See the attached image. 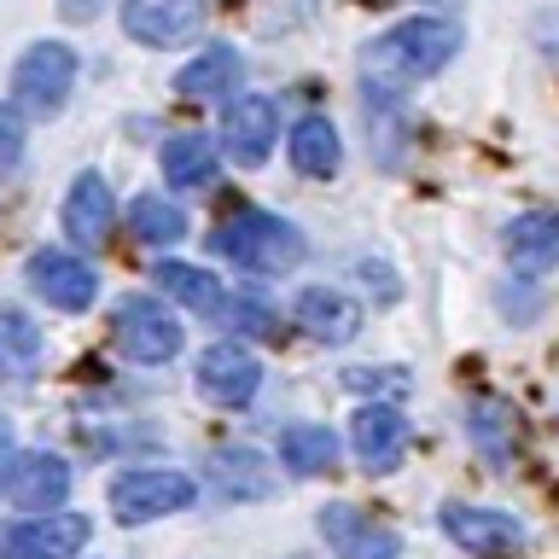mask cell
I'll use <instances>...</instances> for the list:
<instances>
[{"mask_svg": "<svg viewBox=\"0 0 559 559\" xmlns=\"http://www.w3.org/2000/svg\"><path fill=\"white\" fill-rule=\"evenodd\" d=\"M0 489H7V501L17 513H52V507H64V496H70V466L47 449H24V454L12 449Z\"/></svg>", "mask_w": 559, "mask_h": 559, "instance_id": "obj_9", "label": "cell"}, {"mask_svg": "<svg viewBox=\"0 0 559 559\" xmlns=\"http://www.w3.org/2000/svg\"><path fill=\"white\" fill-rule=\"evenodd\" d=\"M7 461H12V419L0 414V478H7Z\"/></svg>", "mask_w": 559, "mask_h": 559, "instance_id": "obj_32", "label": "cell"}, {"mask_svg": "<svg viewBox=\"0 0 559 559\" xmlns=\"http://www.w3.org/2000/svg\"><path fill=\"white\" fill-rule=\"evenodd\" d=\"M0 356H12L24 367L41 356V326H35L24 309H12V304H0Z\"/></svg>", "mask_w": 559, "mask_h": 559, "instance_id": "obj_25", "label": "cell"}, {"mask_svg": "<svg viewBox=\"0 0 559 559\" xmlns=\"http://www.w3.org/2000/svg\"><path fill=\"white\" fill-rule=\"evenodd\" d=\"M349 391H408V379H402V367H356V373H344Z\"/></svg>", "mask_w": 559, "mask_h": 559, "instance_id": "obj_29", "label": "cell"}, {"mask_svg": "<svg viewBox=\"0 0 559 559\" xmlns=\"http://www.w3.org/2000/svg\"><path fill=\"white\" fill-rule=\"evenodd\" d=\"M152 280H157V292L175 297V304L192 309V314H222V304H227L222 280L210 269H199V262H157Z\"/></svg>", "mask_w": 559, "mask_h": 559, "instance_id": "obj_22", "label": "cell"}, {"mask_svg": "<svg viewBox=\"0 0 559 559\" xmlns=\"http://www.w3.org/2000/svg\"><path fill=\"white\" fill-rule=\"evenodd\" d=\"M461 24L454 17H402V24H391L384 35H373V41L361 47V87L373 99H402L414 82L437 76L454 52H461Z\"/></svg>", "mask_w": 559, "mask_h": 559, "instance_id": "obj_1", "label": "cell"}, {"mask_svg": "<svg viewBox=\"0 0 559 559\" xmlns=\"http://www.w3.org/2000/svg\"><path fill=\"white\" fill-rule=\"evenodd\" d=\"M286 152H292L297 175H309V181H326V175H338V164H344L338 129H332L326 117H297V122H292Z\"/></svg>", "mask_w": 559, "mask_h": 559, "instance_id": "obj_21", "label": "cell"}, {"mask_svg": "<svg viewBox=\"0 0 559 559\" xmlns=\"http://www.w3.org/2000/svg\"><path fill=\"white\" fill-rule=\"evenodd\" d=\"M29 292L35 297H47V309H64V314H82V309H94V297H99V274H94V262H82L76 251H59V245H47V251H35L29 257Z\"/></svg>", "mask_w": 559, "mask_h": 559, "instance_id": "obj_7", "label": "cell"}, {"mask_svg": "<svg viewBox=\"0 0 559 559\" xmlns=\"http://www.w3.org/2000/svg\"><path fill=\"white\" fill-rule=\"evenodd\" d=\"M280 466L292 478H321V472L338 466V437L326 426H286L280 431Z\"/></svg>", "mask_w": 559, "mask_h": 559, "instance_id": "obj_23", "label": "cell"}, {"mask_svg": "<svg viewBox=\"0 0 559 559\" xmlns=\"http://www.w3.org/2000/svg\"><path fill=\"white\" fill-rule=\"evenodd\" d=\"M210 484L222 501H269L280 489V472L269 466V454H257L251 443L216 449L210 454Z\"/></svg>", "mask_w": 559, "mask_h": 559, "instance_id": "obj_18", "label": "cell"}, {"mask_svg": "<svg viewBox=\"0 0 559 559\" xmlns=\"http://www.w3.org/2000/svg\"><path fill=\"white\" fill-rule=\"evenodd\" d=\"M437 7H461V0H437Z\"/></svg>", "mask_w": 559, "mask_h": 559, "instance_id": "obj_33", "label": "cell"}, {"mask_svg": "<svg viewBox=\"0 0 559 559\" xmlns=\"http://www.w3.org/2000/svg\"><path fill=\"white\" fill-rule=\"evenodd\" d=\"M507 262L524 274V280H542L548 269H559V210H519L507 222Z\"/></svg>", "mask_w": 559, "mask_h": 559, "instance_id": "obj_17", "label": "cell"}, {"mask_svg": "<svg viewBox=\"0 0 559 559\" xmlns=\"http://www.w3.org/2000/svg\"><path fill=\"white\" fill-rule=\"evenodd\" d=\"M111 332H117V349L140 367H157V361H175V349H181V321H175V309H164L157 297L146 292H129L111 314Z\"/></svg>", "mask_w": 559, "mask_h": 559, "instance_id": "obj_5", "label": "cell"}, {"mask_svg": "<svg viewBox=\"0 0 559 559\" xmlns=\"http://www.w3.org/2000/svg\"><path fill=\"white\" fill-rule=\"evenodd\" d=\"M17 157H24V111L7 99L0 105V181L17 169Z\"/></svg>", "mask_w": 559, "mask_h": 559, "instance_id": "obj_28", "label": "cell"}, {"mask_svg": "<svg viewBox=\"0 0 559 559\" xmlns=\"http://www.w3.org/2000/svg\"><path fill=\"white\" fill-rule=\"evenodd\" d=\"M314 524H321L326 548L338 559H402V536L391 524H379L373 513L349 507V501H326L321 513H314Z\"/></svg>", "mask_w": 559, "mask_h": 559, "instance_id": "obj_8", "label": "cell"}, {"mask_svg": "<svg viewBox=\"0 0 559 559\" xmlns=\"http://www.w3.org/2000/svg\"><path fill=\"white\" fill-rule=\"evenodd\" d=\"M94 542V519L52 507V513H29L0 531V559H76Z\"/></svg>", "mask_w": 559, "mask_h": 559, "instance_id": "obj_6", "label": "cell"}, {"mask_svg": "<svg viewBox=\"0 0 559 559\" xmlns=\"http://www.w3.org/2000/svg\"><path fill=\"white\" fill-rule=\"evenodd\" d=\"M99 7H105V0H59V12L70 17V24H94Z\"/></svg>", "mask_w": 559, "mask_h": 559, "instance_id": "obj_30", "label": "cell"}, {"mask_svg": "<svg viewBox=\"0 0 559 559\" xmlns=\"http://www.w3.org/2000/svg\"><path fill=\"white\" fill-rule=\"evenodd\" d=\"M70 87H76V47L35 41V47L17 52V64H12V105L24 117H35V122L59 117L64 99H70Z\"/></svg>", "mask_w": 559, "mask_h": 559, "instance_id": "obj_3", "label": "cell"}, {"mask_svg": "<svg viewBox=\"0 0 559 559\" xmlns=\"http://www.w3.org/2000/svg\"><path fill=\"white\" fill-rule=\"evenodd\" d=\"M443 531L454 548L466 554H513L524 542V519L501 513V507H466V501H449L443 507Z\"/></svg>", "mask_w": 559, "mask_h": 559, "instance_id": "obj_15", "label": "cell"}, {"mask_svg": "<svg viewBox=\"0 0 559 559\" xmlns=\"http://www.w3.org/2000/svg\"><path fill=\"white\" fill-rule=\"evenodd\" d=\"M117 17L140 47H181L204 24V0H117Z\"/></svg>", "mask_w": 559, "mask_h": 559, "instance_id": "obj_11", "label": "cell"}, {"mask_svg": "<svg viewBox=\"0 0 559 559\" xmlns=\"http://www.w3.org/2000/svg\"><path fill=\"white\" fill-rule=\"evenodd\" d=\"M292 321L304 326L314 344H332V349H338V344H349V338L361 332L367 314H361L356 297L338 292V286H304V292H297V304H292Z\"/></svg>", "mask_w": 559, "mask_h": 559, "instance_id": "obj_16", "label": "cell"}, {"mask_svg": "<svg viewBox=\"0 0 559 559\" xmlns=\"http://www.w3.org/2000/svg\"><path fill=\"white\" fill-rule=\"evenodd\" d=\"M408 414L391 408V402H367V408L356 414V426H349V449H356V461L373 472V478H384V472H396L402 461H408Z\"/></svg>", "mask_w": 559, "mask_h": 559, "instance_id": "obj_10", "label": "cell"}, {"mask_svg": "<svg viewBox=\"0 0 559 559\" xmlns=\"http://www.w3.org/2000/svg\"><path fill=\"white\" fill-rule=\"evenodd\" d=\"M157 164H164V181L169 187H210V181H216V169H222V152H216V140H210V134L187 129V134H169L164 140Z\"/></svg>", "mask_w": 559, "mask_h": 559, "instance_id": "obj_20", "label": "cell"}, {"mask_svg": "<svg viewBox=\"0 0 559 559\" xmlns=\"http://www.w3.org/2000/svg\"><path fill=\"white\" fill-rule=\"evenodd\" d=\"M59 222H64L70 245H82V251L105 245V234L117 227V199H111V187H105V175H99V169H82L76 181H70Z\"/></svg>", "mask_w": 559, "mask_h": 559, "instance_id": "obj_14", "label": "cell"}, {"mask_svg": "<svg viewBox=\"0 0 559 559\" xmlns=\"http://www.w3.org/2000/svg\"><path fill=\"white\" fill-rule=\"evenodd\" d=\"M472 437H478V449L489 454V461H501V431H513V419H507L501 402H472Z\"/></svg>", "mask_w": 559, "mask_h": 559, "instance_id": "obj_26", "label": "cell"}, {"mask_svg": "<svg viewBox=\"0 0 559 559\" xmlns=\"http://www.w3.org/2000/svg\"><path fill=\"white\" fill-rule=\"evenodd\" d=\"M257 384H262V361L239 338H216L199 356V391L222 402V408H245L257 396Z\"/></svg>", "mask_w": 559, "mask_h": 559, "instance_id": "obj_13", "label": "cell"}, {"mask_svg": "<svg viewBox=\"0 0 559 559\" xmlns=\"http://www.w3.org/2000/svg\"><path fill=\"white\" fill-rule=\"evenodd\" d=\"M274 140H280V111H274L269 94H239V99H227V111H222V146H227V157H234V164L257 169L262 157L274 152Z\"/></svg>", "mask_w": 559, "mask_h": 559, "instance_id": "obj_12", "label": "cell"}, {"mask_svg": "<svg viewBox=\"0 0 559 559\" xmlns=\"http://www.w3.org/2000/svg\"><path fill=\"white\" fill-rule=\"evenodd\" d=\"M239 76H245V59L227 41H216V47L192 52V59L175 70V94H187V99H227L239 87Z\"/></svg>", "mask_w": 559, "mask_h": 559, "instance_id": "obj_19", "label": "cell"}, {"mask_svg": "<svg viewBox=\"0 0 559 559\" xmlns=\"http://www.w3.org/2000/svg\"><path fill=\"white\" fill-rule=\"evenodd\" d=\"M222 314H227V326L234 332H245V338H274V309L269 304H257V297H234V304H222Z\"/></svg>", "mask_w": 559, "mask_h": 559, "instance_id": "obj_27", "label": "cell"}, {"mask_svg": "<svg viewBox=\"0 0 559 559\" xmlns=\"http://www.w3.org/2000/svg\"><path fill=\"white\" fill-rule=\"evenodd\" d=\"M199 484L187 472H169V466H134V472H117L111 478V513L117 524H152V519H169V513H187Z\"/></svg>", "mask_w": 559, "mask_h": 559, "instance_id": "obj_4", "label": "cell"}, {"mask_svg": "<svg viewBox=\"0 0 559 559\" xmlns=\"http://www.w3.org/2000/svg\"><path fill=\"white\" fill-rule=\"evenodd\" d=\"M210 245H216V257H227L245 274H292L309 251L304 234L286 216H274V210H234L210 234Z\"/></svg>", "mask_w": 559, "mask_h": 559, "instance_id": "obj_2", "label": "cell"}, {"mask_svg": "<svg viewBox=\"0 0 559 559\" xmlns=\"http://www.w3.org/2000/svg\"><path fill=\"white\" fill-rule=\"evenodd\" d=\"M531 35H536V47H548V52H559V12H542Z\"/></svg>", "mask_w": 559, "mask_h": 559, "instance_id": "obj_31", "label": "cell"}, {"mask_svg": "<svg viewBox=\"0 0 559 559\" xmlns=\"http://www.w3.org/2000/svg\"><path fill=\"white\" fill-rule=\"evenodd\" d=\"M129 227L140 245H175V239H187V210L164 199V192H140L129 204Z\"/></svg>", "mask_w": 559, "mask_h": 559, "instance_id": "obj_24", "label": "cell"}]
</instances>
